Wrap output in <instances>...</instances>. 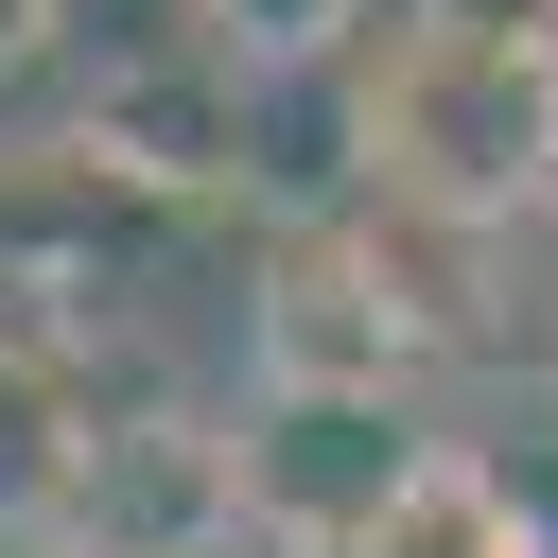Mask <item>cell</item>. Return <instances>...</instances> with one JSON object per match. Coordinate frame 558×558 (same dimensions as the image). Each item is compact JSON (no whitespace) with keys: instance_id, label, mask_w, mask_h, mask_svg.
<instances>
[{"instance_id":"6da1fadb","label":"cell","mask_w":558,"mask_h":558,"mask_svg":"<svg viewBox=\"0 0 558 558\" xmlns=\"http://www.w3.org/2000/svg\"><path fill=\"white\" fill-rule=\"evenodd\" d=\"M541 157H558V35H471L418 0L349 35V192L436 227H523Z\"/></svg>"},{"instance_id":"7a4b0ae2","label":"cell","mask_w":558,"mask_h":558,"mask_svg":"<svg viewBox=\"0 0 558 558\" xmlns=\"http://www.w3.org/2000/svg\"><path fill=\"white\" fill-rule=\"evenodd\" d=\"M418 453H436V436H418L401 384H244V418H227V506H244L262 558H349V541L401 506Z\"/></svg>"},{"instance_id":"3957f363","label":"cell","mask_w":558,"mask_h":558,"mask_svg":"<svg viewBox=\"0 0 558 558\" xmlns=\"http://www.w3.org/2000/svg\"><path fill=\"white\" fill-rule=\"evenodd\" d=\"M70 558H192V541H227L244 506H227V418H192V401H140V418H105L87 401V436H70V471H52V506H35Z\"/></svg>"},{"instance_id":"277c9868","label":"cell","mask_w":558,"mask_h":558,"mask_svg":"<svg viewBox=\"0 0 558 558\" xmlns=\"http://www.w3.org/2000/svg\"><path fill=\"white\" fill-rule=\"evenodd\" d=\"M52 17H70V0H0V70H17V52L52 35Z\"/></svg>"},{"instance_id":"5b68a950","label":"cell","mask_w":558,"mask_h":558,"mask_svg":"<svg viewBox=\"0 0 558 558\" xmlns=\"http://www.w3.org/2000/svg\"><path fill=\"white\" fill-rule=\"evenodd\" d=\"M0 558H70V541H52V523H0Z\"/></svg>"},{"instance_id":"8992f818","label":"cell","mask_w":558,"mask_h":558,"mask_svg":"<svg viewBox=\"0 0 558 558\" xmlns=\"http://www.w3.org/2000/svg\"><path fill=\"white\" fill-rule=\"evenodd\" d=\"M192 558H262V541H244V523H227V541H192Z\"/></svg>"},{"instance_id":"52a82bcc","label":"cell","mask_w":558,"mask_h":558,"mask_svg":"<svg viewBox=\"0 0 558 558\" xmlns=\"http://www.w3.org/2000/svg\"><path fill=\"white\" fill-rule=\"evenodd\" d=\"M523 227H558V157H541V209H523Z\"/></svg>"}]
</instances>
